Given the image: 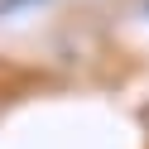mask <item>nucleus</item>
Masks as SVG:
<instances>
[{
  "instance_id": "obj_1",
  "label": "nucleus",
  "mask_w": 149,
  "mask_h": 149,
  "mask_svg": "<svg viewBox=\"0 0 149 149\" xmlns=\"http://www.w3.org/2000/svg\"><path fill=\"white\" fill-rule=\"evenodd\" d=\"M19 5H34V0H0V19H5V15H15Z\"/></svg>"
}]
</instances>
